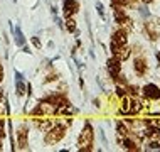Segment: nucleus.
Masks as SVG:
<instances>
[{
    "instance_id": "nucleus-6",
    "label": "nucleus",
    "mask_w": 160,
    "mask_h": 152,
    "mask_svg": "<svg viewBox=\"0 0 160 152\" xmlns=\"http://www.w3.org/2000/svg\"><path fill=\"white\" fill-rule=\"evenodd\" d=\"M17 144H19L20 149H27V145H29V128H27V125H20L19 130H17Z\"/></svg>"
},
{
    "instance_id": "nucleus-7",
    "label": "nucleus",
    "mask_w": 160,
    "mask_h": 152,
    "mask_svg": "<svg viewBox=\"0 0 160 152\" xmlns=\"http://www.w3.org/2000/svg\"><path fill=\"white\" fill-rule=\"evenodd\" d=\"M143 95L147 100H160V88L153 83H148L143 86Z\"/></svg>"
},
{
    "instance_id": "nucleus-8",
    "label": "nucleus",
    "mask_w": 160,
    "mask_h": 152,
    "mask_svg": "<svg viewBox=\"0 0 160 152\" xmlns=\"http://www.w3.org/2000/svg\"><path fill=\"white\" fill-rule=\"evenodd\" d=\"M111 42H115V44H122L125 46L128 42V30L127 29H118L113 32V36H111Z\"/></svg>"
},
{
    "instance_id": "nucleus-4",
    "label": "nucleus",
    "mask_w": 160,
    "mask_h": 152,
    "mask_svg": "<svg viewBox=\"0 0 160 152\" xmlns=\"http://www.w3.org/2000/svg\"><path fill=\"white\" fill-rule=\"evenodd\" d=\"M111 54H113L115 59H118L120 63H123V61H127L130 58V54H132V51H130V47L125 44H115V42H111Z\"/></svg>"
},
{
    "instance_id": "nucleus-15",
    "label": "nucleus",
    "mask_w": 160,
    "mask_h": 152,
    "mask_svg": "<svg viewBox=\"0 0 160 152\" xmlns=\"http://www.w3.org/2000/svg\"><path fill=\"white\" fill-rule=\"evenodd\" d=\"M125 95H127V86H116V97H125Z\"/></svg>"
},
{
    "instance_id": "nucleus-5",
    "label": "nucleus",
    "mask_w": 160,
    "mask_h": 152,
    "mask_svg": "<svg viewBox=\"0 0 160 152\" xmlns=\"http://www.w3.org/2000/svg\"><path fill=\"white\" fill-rule=\"evenodd\" d=\"M106 69H108V75L111 76V80L116 81V78L122 73V63H120L118 59L111 58V59H108V63H106Z\"/></svg>"
},
{
    "instance_id": "nucleus-14",
    "label": "nucleus",
    "mask_w": 160,
    "mask_h": 152,
    "mask_svg": "<svg viewBox=\"0 0 160 152\" xmlns=\"http://www.w3.org/2000/svg\"><path fill=\"white\" fill-rule=\"evenodd\" d=\"M25 91H27V88H25V85L20 81V78H17V95L19 97H24Z\"/></svg>"
},
{
    "instance_id": "nucleus-11",
    "label": "nucleus",
    "mask_w": 160,
    "mask_h": 152,
    "mask_svg": "<svg viewBox=\"0 0 160 152\" xmlns=\"http://www.w3.org/2000/svg\"><path fill=\"white\" fill-rule=\"evenodd\" d=\"M116 134H118V135H122V139H123V137H127L128 134H130V128H128V125L125 123V122L118 120V122H116Z\"/></svg>"
},
{
    "instance_id": "nucleus-2",
    "label": "nucleus",
    "mask_w": 160,
    "mask_h": 152,
    "mask_svg": "<svg viewBox=\"0 0 160 152\" xmlns=\"http://www.w3.org/2000/svg\"><path fill=\"white\" fill-rule=\"evenodd\" d=\"M93 142H94V132L91 123H84V127L79 134V139H78V145H79L81 150H91Z\"/></svg>"
},
{
    "instance_id": "nucleus-13",
    "label": "nucleus",
    "mask_w": 160,
    "mask_h": 152,
    "mask_svg": "<svg viewBox=\"0 0 160 152\" xmlns=\"http://www.w3.org/2000/svg\"><path fill=\"white\" fill-rule=\"evenodd\" d=\"M66 29L69 32H74L76 30V20L72 17H66Z\"/></svg>"
},
{
    "instance_id": "nucleus-12",
    "label": "nucleus",
    "mask_w": 160,
    "mask_h": 152,
    "mask_svg": "<svg viewBox=\"0 0 160 152\" xmlns=\"http://www.w3.org/2000/svg\"><path fill=\"white\" fill-rule=\"evenodd\" d=\"M145 30H147V34H148V37L152 39V41H157V39H158V32H157V30H155L150 24L145 25Z\"/></svg>"
},
{
    "instance_id": "nucleus-18",
    "label": "nucleus",
    "mask_w": 160,
    "mask_h": 152,
    "mask_svg": "<svg viewBox=\"0 0 160 152\" xmlns=\"http://www.w3.org/2000/svg\"><path fill=\"white\" fill-rule=\"evenodd\" d=\"M2 97H3V93H2V88H0V100H2Z\"/></svg>"
},
{
    "instance_id": "nucleus-3",
    "label": "nucleus",
    "mask_w": 160,
    "mask_h": 152,
    "mask_svg": "<svg viewBox=\"0 0 160 152\" xmlns=\"http://www.w3.org/2000/svg\"><path fill=\"white\" fill-rule=\"evenodd\" d=\"M54 113H58V107L52 105L51 102H41L39 105H36V108L32 110V115L34 117H51V115H54Z\"/></svg>"
},
{
    "instance_id": "nucleus-10",
    "label": "nucleus",
    "mask_w": 160,
    "mask_h": 152,
    "mask_svg": "<svg viewBox=\"0 0 160 152\" xmlns=\"http://www.w3.org/2000/svg\"><path fill=\"white\" fill-rule=\"evenodd\" d=\"M78 10H79V3L76 0H66L64 2V15L66 17H72Z\"/></svg>"
},
{
    "instance_id": "nucleus-16",
    "label": "nucleus",
    "mask_w": 160,
    "mask_h": 152,
    "mask_svg": "<svg viewBox=\"0 0 160 152\" xmlns=\"http://www.w3.org/2000/svg\"><path fill=\"white\" fill-rule=\"evenodd\" d=\"M3 80V68H2V64H0V81Z\"/></svg>"
},
{
    "instance_id": "nucleus-1",
    "label": "nucleus",
    "mask_w": 160,
    "mask_h": 152,
    "mask_svg": "<svg viewBox=\"0 0 160 152\" xmlns=\"http://www.w3.org/2000/svg\"><path fill=\"white\" fill-rule=\"evenodd\" d=\"M64 135H66V127H64L62 123H59V122H56L52 127L46 132L44 142L47 145H54V144H58V142H61L64 139Z\"/></svg>"
},
{
    "instance_id": "nucleus-19",
    "label": "nucleus",
    "mask_w": 160,
    "mask_h": 152,
    "mask_svg": "<svg viewBox=\"0 0 160 152\" xmlns=\"http://www.w3.org/2000/svg\"><path fill=\"white\" fill-rule=\"evenodd\" d=\"M157 58H158V61H160V53H158V54H157Z\"/></svg>"
},
{
    "instance_id": "nucleus-9",
    "label": "nucleus",
    "mask_w": 160,
    "mask_h": 152,
    "mask_svg": "<svg viewBox=\"0 0 160 152\" xmlns=\"http://www.w3.org/2000/svg\"><path fill=\"white\" fill-rule=\"evenodd\" d=\"M147 69H148V64H147L145 58H137L135 63H133V71H135L138 76H143L147 73Z\"/></svg>"
},
{
    "instance_id": "nucleus-17",
    "label": "nucleus",
    "mask_w": 160,
    "mask_h": 152,
    "mask_svg": "<svg viewBox=\"0 0 160 152\" xmlns=\"http://www.w3.org/2000/svg\"><path fill=\"white\" fill-rule=\"evenodd\" d=\"M143 3H150V2H153V0H142Z\"/></svg>"
}]
</instances>
